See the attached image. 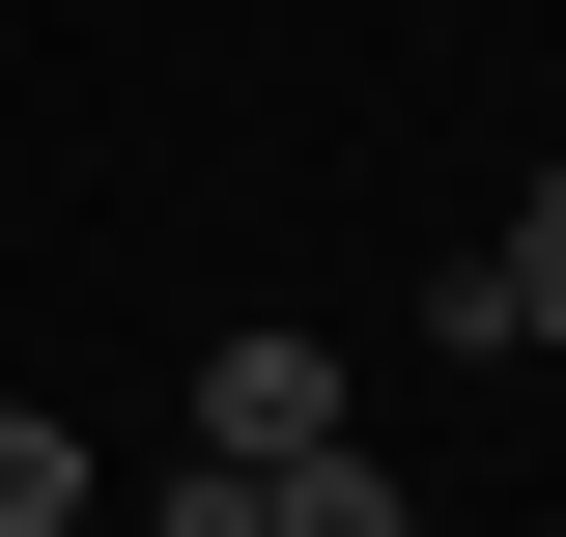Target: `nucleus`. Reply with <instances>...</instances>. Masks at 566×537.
I'll return each instance as SVG.
<instances>
[{
    "label": "nucleus",
    "instance_id": "nucleus-1",
    "mask_svg": "<svg viewBox=\"0 0 566 537\" xmlns=\"http://www.w3.org/2000/svg\"><path fill=\"white\" fill-rule=\"evenodd\" d=\"M312 424H340L312 339H227V368H199V453H312Z\"/></svg>",
    "mask_w": 566,
    "mask_h": 537
},
{
    "label": "nucleus",
    "instance_id": "nucleus-2",
    "mask_svg": "<svg viewBox=\"0 0 566 537\" xmlns=\"http://www.w3.org/2000/svg\"><path fill=\"white\" fill-rule=\"evenodd\" d=\"M482 283H510V339H566V170H538V199L482 227Z\"/></svg>",
    "mask_w": 566,
    "mask_h": 537
},
{
    "label": "nucleus",
    "instance_id": "nucleus-3",
    "mask_svg": "<svg viewBox=\"0 0 566 537\" xmlns=\"http://www.w3.org/2000/svg\"><path fill=\"white\" fill-rule=\"evenodd\" d=\"M85 509V424H29V397H0V537H57Z\"/></svg>",
    "mask_w": 566,
    "mask_h": 537
}]
</instances>
